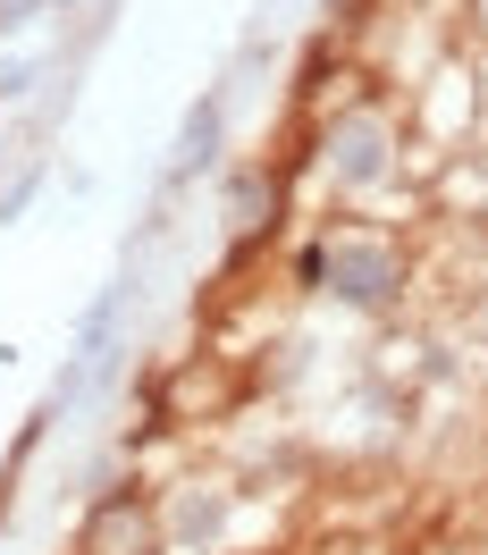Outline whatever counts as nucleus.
Returning a JSON list of instances; mask_svg holds the SVG:
<instances>
[{
  "mask_svg": "<svg viewBox=\"0 0 488 555\" xmlns=\"http://www.w3.org/2000/svg\"><path fill=\"white\" fill-rule=\"evenodd\" d=\"M320 270L337 278V295H354V304H380L387 286H396V261H387L380 244H337Z\"/></svg>",
  "mask_w": 488,
  "mask_h": 555,
  "instance_id": "1",
  "label": "nucleus"
},
{
  "mask_svg": "<svg viewBox=\"0 0 488 555\" xmlns=\"http://www.w3.org/2000/svg\"><path fill=\"white\" fill-rule=\"evenodd\" d=\"M152 547V521H143L136 496H110L102 514L85 521V555H143Z\"/></svg>",
  "mask_w": 488,
  "mask_h": 555,
  "instance_id": "2",
  "label": "nucleus"
},
{
  "mask_svg": "<svg viewBox=\"0 0 488 555\" xmlns=\"http://www.w3.org/2000/svg\"><path fill=\"white\" fill-rule=\"evenodd\" d=\"M329 152H346L337 169H346L354 185H362V177H380V160H387V127H371V118H354V127H346L337 143H329Z\"/></svg>",
  "mask_w": 488,
  "mask_h": 555,
  "instance_id": "3",
  "label": "nucleus"
},
{
  "mask_svg": "<svg viewBox=\"0 0 488 555\" xmlns=\"http://www.w3.org/2000/svg\"><path fill=\"white\" fill-rule=\"evenodd\" d=\"M26 9H35V0H0V26H26Z\"/></svg>",
  "mask_w": 488,
  "mask_h": 555,
  "instance_id": "4",
  "label": "nucleus"
}]
</instances>
